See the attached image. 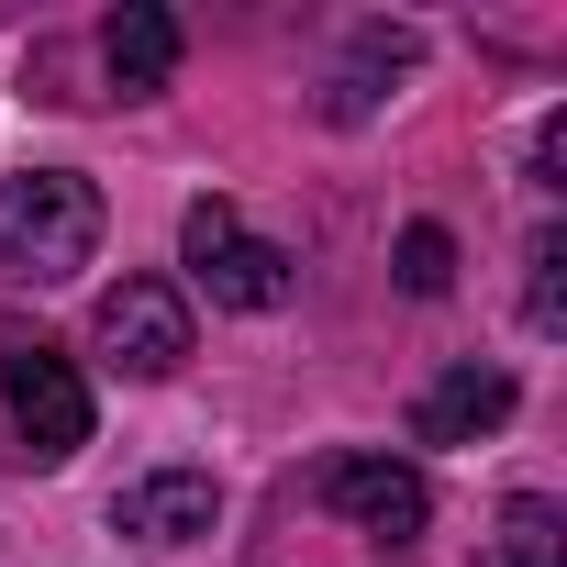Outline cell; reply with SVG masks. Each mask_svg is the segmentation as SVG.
Here are the masks:
<instances>
[{
  "instance_id": "obj_1",
  "label": "cell",
  "mask_w": 567,
  "mask_h": 567,
  "mask_svg": "<svg viewBox=\"0 0 567 567\" xmlns=\"http://www.w3.org/2000/svg\"><path fill=\"white\" fill-rule=\"evenodd\" d=\"M90 256H101V189L79 167H12L0 178V278L68 290Z\"/></svg>"
},
{
  "instance_id": "obj_2",
  "label": "cell",
  "mask_w": 567,
  "mask_h": 567,
  "mask_svg": "<svg viewBox=\"0 0 567 567\" xmlns=\"http://www.w3.org/2000/svg\"><path fill=\"white\" fill-rule=\"evenodd\" d=\"M290 501L346 512V534H357L379 567H401V556H412V534L434 523V478H423L412 456H323L312 478H290Z\"/></svg>"
},
{
  "instance_id": "obj_3",
  "label": "cell",
  "mask_w": 567,
  "mask_h": 567,
  "mask_svg": "<svg viewBox=\"0 0 567 567\" xmlns=\"http://www.w3.org/2000/svg\"><path fill=\"white\" fill-rule=\"evenodd\" d=\"M0 401H12V434H23L34 467H68V456L90 445V379H79V357L45 346V334H12V346H0Z\"/></svg>"
},
{
  "instance_id": "obj_4",
  "label": "cell",
  "mask_w": 567,
  "mask_h": 567,
  "mask_svg": "<svg viewBox=\"0 0 567 567\" xmlns=\"http://www.w3.org/2000/svg\"><path fill=\"white\" fill-rule=\"evenodd\" d=\"M178 256H189V278H200L223 312H278V301H290V256H278L267 234H245L234 200H189Z\"/></svg>"
},
{
  "instance_id": "obj_5",
  "label": "cell",
  "mask_w": 567,
  "mask_h": 567,
  "mask_svg": "<svg viewBox=\"0 0 567 567\" xmlns=\"http://www.w3.org/2000/svg\"><path fill=\"white\" fill-rule=\"evenodd\" d=\"M90 346H101L112 379H178L189 368V301L167 278H123V290H101V312H90Z\"/></svg>"
},
{
  "instance_id": "obj_6",
  "label": "cell",
  "mask_w": 567,
  "mask_h": 567,
  "mask_svg": "<svg viewBox=\"0 0 567 567\" xmlns=\"http://www.w3.org/2000/svg\"><path fill=\"white\" fill-rule=\"evenodd\" d=\"M112 534L123 545H212L223 534V489H212V467H156V478H134L123 501H112Z\"/></svg>"
},
{
  "instance_id": "obj_7",
  "label": "cell",
  "mask_w": 567,
  "mask_h": 567,
  "mask_svg": "<svg viewBox=\"0 0 567 567\" xmlns=\"http://www.w3.org/2000/svg\"><path fill=\"white\" fill-rule=\"evenodd\" d=\"M512 368H478V357H456V368H434L423 379V401H412V445H478V434H501L512 423Z\"/></svg>"
},
{
  "instance_id": "obj_8",
  "label": "cell",
  "mask_w": 567,
  "mask_h": 567,
  "mask_svg": "<svg viewBox=\"0 0 567 567\" xmlns=\"http://www.w3.org/2000/svg\"><path fill=\"white\" fill-rule=\"evenodd\" d=\"M101 56H112V90H123V101H156V90L178 79V12H156V0H123L112 34H101Z\"/></svg>"
},
{
  "instance_id": "obj_9",
  "label": "cell",
  "mask_w": 567,
  "mask_h": 567,
  "mask_svg": "<svg viewBox=\"0 0 567 567\" xmlns=\"http://www.w3.org/2000/svg\"><path fill=\"white\" fill-rule=\"evenodd\" d=\"M478 567H567V512L556 501H501V523L478 534Z\"/></svg>"
},
{
  "instance_id": "obj_10",
  "label": "cell",
  "mask_w": 567,
  "mask_h": 567,
  "mask_svg": "<svg viewBox=\"0 0 567 567\" xmlns=\"http://www.w3.org/2000/svg\"><path fill=\"white\" fill-rule=\"evenodd\" d=\"M401 68H412V34L368 23V34H357V68H346V90H334V123H368V112H379V79H401Z\"/></svg>"
},
{
  "instance_id": "obj_11",
  "label": "cell",
  "mask_w": 567,
  "mask_h": 567,
  "mask_svg": "<svg viewBox=\"0 0 567 567\" xmlns=\"http://www.w3.org/2000/svg\"><path fill=\"white\" fill-rule=\"evenodd\" d=\"M390 267H401V290H412V301H445V290H456V234H445V223H401Z\"/></svg>"
},
{
  "instance_id": "obj_12",
  "label": "cell",
  "mask_w": 567,
  "mask_h": 567,
  "mask_svg": "<svg viewBox=\"0 0 567 567\" xmlns=\"http://www.w3.org/2000/svg\"><path fill=\"white\" fill-rule=\"evenodd\" d=\"M523 267H534V278H523V323H534V334H556V323H567V278H556V267H567V245H556V234H534V245H523Z\"/></svg>"
}]
</instances>
